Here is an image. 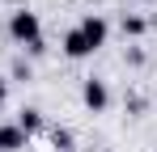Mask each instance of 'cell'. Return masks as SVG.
<instances>
[{
    "instance_id": "cell-2",
    "label": "cell",
    "mask_w": 157,
    "mask_h": 152,
    "mask_svg": "<svg viewBox=\"0 0 157 152\" xmlns=\"http://www.w3.org/2000/svg\"><path fill=\"white\" fill-rule=\"evenodd\" d=\"M81 38H85V47L89 51H98V47H106V34H110V21H106L102 13H89V17H81Z\"/></svg>"
},
{
    "instance_id": "cell-11",
    "label": "cell",
    "mask_w": 157,
    "mask_h": 152,
    "mask_svg": "<svg viewBox=\"0 0 157 152\" xmlns=\"http://www.w3.org/2000/svg\"><path fill=\"white\" fill-rule=\"evenodd\" d=\"M140 4H153V0H140Z\"/></svg>"
},
{
    "instance_id": "cell-3",
    "label": "cell",
    "mask_w": 157,
    "mask_h": 152,
    "mask_svg": "<svg viewBox=\"0 0 157 152\" xmlns=\"http://www.w3.org/2000/svg\"><path fill=\"white\" fill-rule=\"evenodd\" d=\"M81 101H85L94 114H102L106 106H110V89H106V80H98V76H85V85H81Z\"/></svg>"
},
{
    "instance_id": "cell-10",
    "label": "cell",
    "mask_w": 157,
    "mask_h": 152,
    "mask_svg": "<svg viewBox=\"0 0 157 152\" xmlns=\"http://www.w3.org/2000/svg\"><path fill=\"white\" fill-rule=\"evenodd\" d=\"M4 101H9V80L0 76V106H4Z\"/></svg>"
},
{
    "instance_id": "cell-7",
    "label": "cell",
    "mask_w": 157,
    "mask_h": 152,
    "mask_svg": "<svg viewBox=\"0 0 157 152\" xmlns=\"http://www.w3.org/2000/svg\"><path fill=\"white\" fill-rule=\"evenodd\" d=\"M144 30H149V21H144V17H136V13H123V34H128V38H140V34H144Z\"/></svg>"
},
{
    "instance_id": "cell-9",
    "label": "cell",
    "mask_w": 157,
    "mask_h": 152,
    "mask_svg": "<svg viewBox=\"0 0 157 152\" xmlns=\"http://www.w3.org/2000/svg\"><path fill=\"white\" fill-rule=\"evenodd\" d=\"M13 76H17V80H30V63H21V59H17V63H13Z\"/></svg>"
},
{
    "instance_id": "cell-8",
    "label": "cell",
    "mask_w": 157,
    "mask_h": 152,
    "mask_svg": "<svg viewBox=\"0 0 157 152\" xmlns=\"http://www.w3.org/2000/svg\"><path fill=\"white\" fill-rule=\"evenodd\" d=\"M51 144H55L59 152H72V131H64V127H55V131H51Z\"/></svg>"
},
{
    "instance_id": "cell-1",
    "label": "cell",
    "mask_w": 157,
    "mask_h": 152,
    "mask_svg": "<svg viewBox=\"0 0 157 152\" xmlns=\"http://www.w3.org/2000/svg\"><path fill=\"white\" fill-rule=\"evenodd\" d=\"M9 38L17 42V47L26 51H43V21H38V13H30V9H17L13 17H9Z\"/></svg>"
},
{
    "instance_id": "cell-5",
    "label": "cell",
    "mask_w": 157,
    "mask_h": 152,
    "mask_svg": "<svg viewBox=\"0 0 157 152\" xmlns=\"http://www.w3.org/2000/svg\"><path fill=\"white\" fill-rule=\"evenodd\" d=\"M64 55H68V59H85V55H94V51L85 47V38H81V30H77V25L64 34Z\"/></svg>"
},
{
    "instance_id": "cell-4",
    "label": "cell",
    "mask_w": 157,
    "mask_h": 152,
    "mask_svg": "<svg viewBox=\"0 0 157 152\" xmlns=\"http://www.w3.org/2000/svg\"><path fill=\"white\" fill-rule=\"evenodd\" d=\"M26 144H30V135L17 123H4V127H0V152H21Z\"/></svg>"
},
{
    "instance_id": "cell-6",
    "label": "cell",
    "mask_w": 157,
    "mask_h": 152,
    "mask_svg": "<svg viewBox=\"0 0 157 152\" xmlns=\"http://www.w3.org/2000/svg\"><path fill=\"white\" fill-rule=\"evenodd\" d=\"M17 127H21L26 135H38V131H43V110H34V106H26V110L17 114Z\"/></svg>"
}]
</instances>
